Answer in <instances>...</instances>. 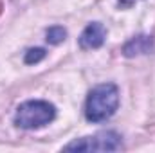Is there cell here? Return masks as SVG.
<instances>
[{
  "mask_svg": "<svg viewBox=\"0 0 155 153\" xmlns=\"http://www.w3.org/2000/svg\"><path fill=\"white\" fill-rule=\"evenodd\" d=\"M45 36H47V41H49L51 45H58V43H61V41L65 40L67 31H65L63 27H60V25H54V27H49V29H47Z\"/></svg>",
  "mask_w": 155,
  "mask_h": 153,
  "instance_id": "cell-6",
  "label": "cell"
},
{
  "mask_svg": "<svg viewBox=\"0 0 155 153\" xmlns=\"http://www.w3.org/2000/svg\"><path fill=\"white\" fill-rule=\"evenodd\" d=\"M117 106H119V92L116 85L112 83L97 85L88 94L85 115L90 122H101L116 114Z\"/></svg>",
  "mask_w": 155,
  "mask_h": 153,
  "instance_id": "cell-1",
  "label": "cell"
},
{
  "mask_svg": "<svg viewBox=\"0 0 155 153\" xmlns=\"http://www.w3.org/2000/svg\"><path fill=\"white\" fill-rule=\"evenodd\" d=\"M153 47L155 45L152 36L141 34V36L132 38L123 47V54L128 56V58H134V56H139V54H150V52H153Z\"/></svg>",
  "mask_w": 155,
  "mask_h": 153,
  "instance_id": "cell-5",
  "label": "cell"
},
{
  "mask_svg": "<svg viewBox=\"0 0 155 153\" xmlns=\"http://www.w3.org/2000/svg\"><path fill=\"white\" fill-rule=\"evenodd\" d=\"M0 11H2V0H0Z\"/></svg>",
  "mask_w": 155,
  "mask_h": 153,
  "instance_id": "cell-9",
  "label": "cell"
},
{
  "mask_svg": "<svg viewBox=\"0 0 155 153\" xmlns=\"http://www.w3.org/2000/svg\"><path fill=\"white\" fill-rule=\"evenodd\" d=\"M121 148V137L116 132H99L92 137H83L67 144L65 151H116Z\"/></svg>",
  "mask_w": 155,
  "mask_h": 153,
  "instance_id": "cell-3",
  "label": "cell"
},
{
  "mask_svg": "<svg viewBox=\"0 0 155 153\" xmlns=\"http://www.w3.org/2000/svg\"><path fill=\"white\" fill-rule=\"evenodd\" d=\"M124 5H130V4H134V2H137V0H121Z\"/></svg>",
  "mask_w": 155,
  "mask_h": 153,
  "instance_id": "cell-8",
  "label": "cell"
},
{
  "mask_svg": "<svg viewBox=\"0 0 155 153\" xmlns=\"http://www.w3.org/2000/svg\"><path fill=\"white\" fill-rule=\"evenodd\" d=\"M105 38H107V29L99 22H94V24H88L81 33L79 45L81 49H97L105 43Z\"/></svg>",
  "mask_w": 155,
  "mask_h": 153,
  "instance_id": "cell-4",
  "label": "cell"
},
{
  "mask_svg": "<svg viewBox=\"0 0 155 153\" xmlns=\"http://www.w3.org/2000/svg\"><path fill=\"white\" fill-rule=\"evenodd\" d=\"M56 115V110L51 103L47 101H27L18 106L15 114V124L25 130H35L49 124Z\"/></svg>",
  "mask_w": 155,
  "mask_h": 153,
  "instance_id": "cell-2",
  "label": "cell"
},
{
  "mask_svg": "<svg viewBox=\"0 0 155 153\" xmlns=\"http://www.w3.org/2000/svg\"><path fill=\"white\" fill-rule=\"evenodd\" d=\"M45 58V50L43 49H29L25 52V63L33 65V63H38L40 60Z\"/></svg>",
  "mask_w": 155,
  "mask_h": 153,
  "instance_id": "cell-7",
  "label": "cell"
}]
</instances>
